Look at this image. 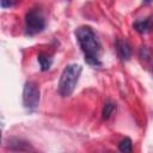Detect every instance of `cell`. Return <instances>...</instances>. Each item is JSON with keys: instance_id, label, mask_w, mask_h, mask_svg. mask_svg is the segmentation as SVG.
<instances>
[{"instance_id": "5", "label": "cell", "mask_w": 153, "mask_h": 153, "mask_svg": "<svg viewBox=\"0 0 153 153\" xmlns=\"http://www.w3.org/2000/svg\"><path fill=\"white\" fill-rule=\"evenodd\" d=\"M116 49H117L118 56L123 61H128L131 57V48L126 39H117L116 41Z\"/></svg>"}, {"instance_id": "7", "label": "cell", "mask_w": 153, "mask_h": 153, "mask_svg": "<svg viewBox=\"0 0 153 153\" xmlns=\"http://www.w3.org/2000/svg\"><path fill=\"white\" fill-rule=\"evenodd\" d=\"M133 26L139 33H145L151 29L152 20H151V18H146V19H142V20H136L133 24Z\"/></svg>"}, {"instance_id": "9", "label": "cell", "mask_w": 153, "mask_h": 153, "mask_svg": "<svg viewBox=\"0 0 153 153\" xmlns=\"http://www.w3.org/2000/svg\"><path fill=\"white\" fill-rule=\"evenodd\" d=\"M116 110V104L111 100H108L104 103L103 110H102V117L103 120H109L111 117V115L114 114V111Z\"/></svg>"}, {"instance_id": "12", "label": "cell", "mask_w": 153, "mask_h": 153, "mask_svg": "<svg viewBox=\"0 0 153 153\" xmlns=\"http://www.w3.org/2000/svg\"><path fill=\"white\" fill-rule=\"evenodd\" d=\"M18 0H0L1 2V7L2 8H7V7H12L13 5H16Z\"/></svg>"}, {"instance_id": "11", "label": "cell", "mask_w": 153, "mask_h": 153, "mask_svg": "<svg viewBox=\"0 0 153 153\" xmlns=\"http://www.w3.org/2000/svg\"><path fill=\"white\" fill-rule=\"evenodd\" d=\"M149 56H151V53H149L148 48L147 47H141V49H140V57L145 59V60H148Z\"/></svg>"}, {"instance_id": "2", "label": "cell", "mask_w": 153, "mask_h": 153, "mask_svg": "<svg viewBox=\"0 0 153 153\" xmlns=\"http://www.w3.org/2000/svg\"><path fill=\"white\" fill-rule=\"evenodd\" d=\"M81 71H82V67L76 63L68 65L63 69L59 81V93L62 97H68L73 93L78 84L79 76L81 74Z\"/></svg>"}, {"instance_id": "1", "label": "cell", "mask_w": 153, "mask_h": 153, "mask_svg": "<svg viewBox=\"0 0 153 153\" xmlns=\"http://www.w3.org/2000/svg\"><path fill=\"white\" fill-rule=\"evenodd\" d=\"M75 37L85 55L86 63L93 67L102 66V62L99 60L100 44L93 30L90 26H79L75 30Z\"/></svg>"}, {"instance_id": "8", "label": "cell", "mask_w": 153, "mask_h": 153, "mask_svg": "<svg viewBox=\"0 0 153 153\" xmlns=\"http://www.w3.org/2000/svg\"><path fill=\"white\" fill-rule=\"evenodd\" d=\"M37 60L39 62V66H41V71L45 72L48 71L50 67H51V63H53V57L45 53H41L38 54L37 56Z\"/></svg>"}, {"instance_id": "4", "label": "cell", "mask_w": 153, "mask_h": 153, "mask_svg": "<svg viewBox=\"0 0 153 153\" xmlns=\"http://www.w3.org/2000/svg\"><path fill=\"white\" fill-rule=\"evenodd\" d=\"M39 104V87L32 81H27L23 90V105L29 111H33Z\"/></svg>"}, {"instance_id": "3", "label": "cell", "mask_w": 153, "mask_h": 153, "mask_svg": "<svg viewBox=\"0 0 153 153\" xmlns=\"http://www.w3.org/2000/svg\"><path fill=\"white\" fill-rule=\"evenodd\" d=\"M45 26V19L43 13L35 8L26 13L25 16V33L29 36H33L43 31Z\"/></svg>"}, {"instance_id": "13", "label": "cell", "mask_w": 153, "mask_h": 153, "mask_svg": "<svg viewBox=\"0 0 153 153\" xmlns=\"http://www.w3.org/2000/svg\"><path fill=\"white\" fill-rule=\"evenodd\" d=\"M153 0H142V5H149Z\"/></svg>"}, {"instance_id": "10", "label": "cell", "mask_w": 153, "mask_h": 153, "mask_svg": "<svg viewBox=\"0 0 153 153\" xmlns=\"http://www.w3.org/2000/svg\"><path fill=\"white\" fill-rule=\"evenodd\" d=\"M118 149L121 152H124V153H128V152H131L133 149V142L129 137H124L123 140L120 141L118 143Z\"/></svg>"}, {"instance_id": "6", "label": "cell", "mask_w": 153, "mask_h": 153, "mask_svg": "<svg viewBox=\"0 0 153 153\" xmlns=\"http://www.w3.org/2000/svg\"><path fill=\"white\" fill-rule=\"evenodd\" d=\"M8 148L11 151H32V147L29 145V142L22 140V139H10L8 141Z\"/></svg>"}]
</instances>
